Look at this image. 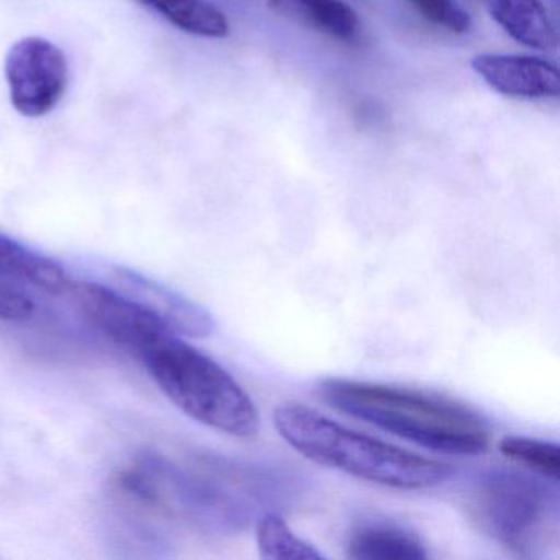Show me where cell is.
<instances>
[{
    "label": "cell",
    "mask_w": 560,
    "mask_h": 560,
    "mask_svg": "<svg viewBox=\"0 0 560 560\" xmlns=\"http://www.w3.org/2000/svg\"><path fill=\"white\" fill-rule=\"evenodd\" d=\"M493 21L524 47L549 51L557 47V35L540 0H487Z\"/></svg>",
    "instance_id": "cell-12"
},
{
    "label": "cell",
    "mask_w": 560,
    "mask_h": 560,
    "mask_svg": "<svg viewBox=\"0 0 560 560\" xmlns=\"http://www.w3.org/2000/svg\"><path fill=\"white\" fill-rule=\"evenodd\" d=\"M467 508L480 533L523 559L542 556L556 539L559 494L524 471H485L470 488Z\"/></svg>",
    "instance_id": "cell-5"
},
{
    "label": "cell",
    "mask_w": 560,
    "mask_h": 560,
    "mask_svg": "<svg viewBox=\"0 0 560 560\" xmlns=\"http://www.w3.org/2000/svg\"><path fill=\"white\" fill-rule=\"evenodd\" d=\"M142 362L162 392L189 418L234 438L257 434L260 418L247 392L179 334H170Z\"/></svg>",
    "instance_id": "cell-4"
},
{
    "label": "cell",
    "mask_w": 560,
    "mask_h": 560,
    "mask_svg": "<svg viewBox=\"0 0 560 560\" xmlns=\"http://www.w3.org/2000/svg\"><path fill=\"white\" fill-rule=\"evenodd\" d=\"M4 74L14 109L38 119L63 100L70 71L58 45L44 37H25L8 51Z\"/></svg>",
    "instance_id": "cell-6"
},
{
    "label": "cell",
    "mask_w": 560,
    "mask_h": 560,
    "mask_svg": "<svg viewBox=\"0 0 560 560\" xmlns=\"http://www.w3.org/2000/svg\"><path fill=\"white\" fill-rule=\"evenodd\" d=\"M347 557L357 560H422L424 544L408 527L386 520H369L350 530Z\"/></svg>",
    "instance_id": "cell-10"
},
{
    "label": "cell",
    "mask_w": 560,
    "mask_h": 560,
    "mask_svg": "<svg viewBox=\"0 0 560 560\" xmlns=\"http://www.w3.org/2000/svg\"><path fill=\"white\" fill-rule=\"evenodd\" d=\"M268 9L334 40L353 42L360 34L359 15L343 0H268Z\"/></svg>",
    "instance_id": "cell-11"
},
{
    "label": "cell",
    "mask_w": 560,
    "mask_h": 560,
    "mask_svg": "<svg viewBox=\"0 0 560 560\" xmlns=\"http://www.w3.org/2000/svg\"><path fill=\"white\" fill-rule=\"evenodd\" d=\"M11 278L14 277L0 271V319H28L34 314L35 303Z\"/></svg>",
    "instance_id": "cell-18"
},
{
    "label": "cell",
    "mask_w": 560,
    "mask_h": 560,
    "mask_svg": "<svg viewBox=\"0 0 560 560\" xmlns=\"http://www.w3.org/2000/svg\"><path fill=\"white\" fill-rule=\"evenodd\" d=\"M77 290L78 300L90 323L114 342L136 353L140 360L175 332L152 311L116 288L81 283Z\"/></svg>",
    "instance_id": "cell-7"
},
{
    "label": "cell",
    "mask_w": 560,
    "mask_h": 560,
    "mask_svg": "<svg viewBox=\"0 0 560 560\" xmlns=\"http://www.w3.org/2000/svg\"><path fill=\"white\" fill-rule=\"evenodd\" d=\"M257 544L264 559H323V553L298 537L277 513H265L258 521Z\"/></svg>",
    "instance_id": "cell-15"
},
{
    "label": "cell",
    "mask_w": 560,
    "mask_h": 560,
    "mask_svg": "<svg viewBox=\"0 0 560 560\" xmlns=\"http://www.w3.org/2000/svg\"><path fill=\"white\" fill-rule=\"evenodd\" d=\"M0 271L31 281L51 294L63 293L70 288L67 273L57 261L4 234H0Z\"/></svg>",
    "instance_id": "cell-13"
},
{
    "label": "cell",
    "mask_w": 560,
    "mask_h": 560,
    "mask_svg": "<svg viewBox=\"0 0 560 560\" xmlns=\"http://www.w3.org/2000/svg\"><path fill=\"white\" fill-rule=\"evenodd\" d=\"M114 281L119 287L120 293L127 294L147 310L152 311L179 336L205 339L214 332L215 323L211 314L195 301L176 293L172 288L124 268H117L114 271Z\"/></svg>",
    "instance_id": "cell-8"
},
{
    "label": "cell",
    "mask_w": 560,
    "mask_h": 560,
    "mask_svg": "<svg viewBox=\"0 0 560 560\" xmlns=\"http://www.w3.org/2000/svg\"><path fill=\"white\" fill-rule=\"evenodd\" d=\"M471 70L503 96L547 100L560 94L559 70L540 58L478 55L471 60Z\"/></svg>",
    "instance_id": "cell-9"
},
{
    "label": "cell",
    "mask_w": 560,
    "mask_h": 560,
    "mask_svg": "<svg viewBox=\"0 0 560 560\" xmlns=\"http://www.w3.org/2000/svg\"><path fill=\"white\" fill-rule=\"evenodd\" d=\"M273 421L278 434L303 457L360 480L396 490H422L444 483L454 474L445 462L352 431L300 402L278 406Z\"/></svg>",
    "instance_id": "cell-2"
},
{
    "label": "cell",
    "mask_w": 560,
    "mask_h": 560,
    "mask_svg": "<svg viewBox=\"0 0 560 560\" xmlns=\"http://www.w3.org/2000/svg\"><path fill=\"white\" fill-rule=\"evenodd\" d=\"M231 468L212 458L178 464L156 452L133 458L116 480L133 506L202 530L234 529L247 517Z\"/></svg>",
    "instance_id": "cell-3"
},
{
    "label": "cell",
    "mask_w": 560,
    "mask_h": 560,
    "mask_svg": "<svg viewBox=\"0 0 560 560\" xmlns=\"http://www.w3.org/2000/svg\"><path fill=\"white\" fill-rule=\"evenodd\" d=\"M422 19L455 35L467 34L471 18L455 0H408Z\"/></svg>",
    "instance_id": "cell-17"
},
{
    "label": "cell",
    "mask_w": 560,
    "mask_h": 560,
    "mask_svg": "<svg viewBox=\"0 0 560 560\" xmlns=\"http://www.w3.org/2000/svg\"><path fill=\"white\" fill-rule=\"evenodd\" d=\"M501 454L534 474L556 483L559 480L560 452L559 445L526 435H508L500 441Z\"/></svg>",
    "instance_id": "cell-16"
},
{
    "label": "cell",
    "mask_w": 560,
    "mask_h": 560,
    "mask_svg": "<svg viewBox=\"0 0 560 560\" xmlns=\"http://www.w3.org/2000/svg\"><path fill=\"white\" fill-rule=\"evenodd\" d=\"M317 393L337 411L441 454L477 455L490 444L477 411L438 393L350 378L323 380Z\"/></svg>",
    "instance_id": "cell-1"
},
{
    "label": "cell",
    "mask_w": 560,
    "mask_h": 560,
    "mask_svg": "<svg viewBox=\"0 0 560 560\" xmlns=\"http://www.w3.org/2000/svg\"><path fill=\"white\" fill-rule=\"evenodd\" d=\"M143 8L162 15L186 34L201 38H225L229 22L208 0H137Z\"/></svg>",
    "instance_id": "cell-14"
}]
</instances>
